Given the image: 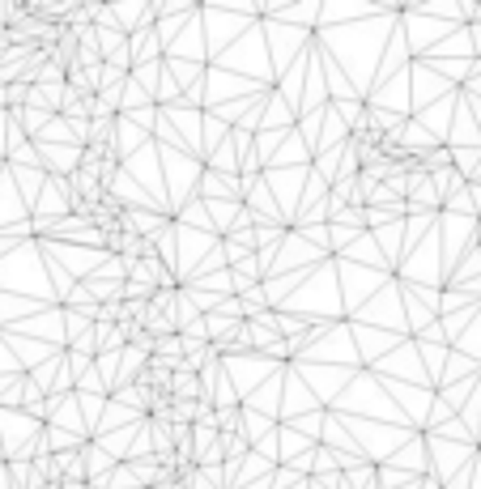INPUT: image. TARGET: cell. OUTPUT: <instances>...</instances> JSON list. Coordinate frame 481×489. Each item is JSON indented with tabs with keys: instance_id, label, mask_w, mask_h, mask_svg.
<instances>
[{
	"instance_id": "cell-1",
	"label": "cell",
	"mask_w": 481,
	"mask_h": 489,
	"mask_svg": "<svg viewBox=\"0 0 481 489\" xmlns=\"http://www.w3.org/2000/svg\"><path fill=\"white\" fill-rule=\"evenodd\" d=\"M218 425H222V430H235V425H239V413H235V409H222V413H218Z\"/></svg>"
}]
</instances>
